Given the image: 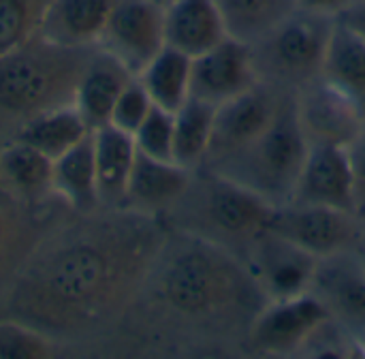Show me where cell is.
<instances>
[{"label": "cell", "instance_id": "1", "mask_svg": "<svg viewBox=\"0 0 365 359\" xmlns=\"http://www.w3.org/2000/svg\"><path fill=\"white\" fill-rule=\"evenodd\" d=\"M160 251L150 214L81 223L28 259L13 285V317L38 332L92 328L126 300Z\"/></svg>", "mask_w": 365, "mask_h": 359}, {"label": "cell", "instance_id": "2", "mask_svg": "<svg viewBox=\"0 0 365 359\" xmlns=\"http://www.w3.org/2000/svg\"><path fill=\"white\" fill-rule=\"evenodd\" d=\"M90 56L60 47L34 34L0 58V131L13 137L32 118L73 103L77 81Z\"/></svg>", "mask_w": 365, "mask_h": 359}, {"label": "cell", "instance_id": "3", "mask_svg": "<svg viewBox=\"0 0 365 359\" xmlns=\"http://www.w3.org/2000/svg\"><path fill=\"white\" fill-rule=\"evenodd\" d=\"M158 289L180 315L212 317L237 308L248 298V289L259 287L218 242L192 236L169 251Z\"/></svg>", "mask_w": 365, "mask_h": 359}, {"label": "cell", "instance_id": "4", "mask_svg": "<svg viewBox=\"0 0 365 359\" xmlns=\"http://www.w3.org/2000/svg\"><path fill=\"white\" fill-rule=\"evenodd\" d=\"M308 150L295 96H282L269 128L240 154L214 165V171L246 184L282 208L293 201Z\"/></svg>", "mask_w": 365, "mask_h": 359}, {"label": "cell", "instance_id": "5", "mask_svg": "<svg viewBox=\"0 0 365 359\" xmlns=\"http://www.w3.org/2000/svg\"><path fill=\"white\" fill-rule=\"evenodd\" d=\"M336 17L295 9L259 43L250 45L257 71L282 81L308 84L321 77Z\"/></svg>", "mask_w": 365, "mask_h": 359}, {"label": "cell", "instance_id": "6", "mask_svg": "<svg viewBox=\"0 0 365 359\" xmlns=\"http://www.w3.org/2000/svg\"><path fill=\"white\" fill-rule=\"evenodd\" d=\"M96 47L139 77L167 47L165 6L154 0H115Z\"/></svg>", "mask_w": 365, "mask_h": 359}, {"label": "cell", "instance_id": "7", "mask_svg": "<svg viewBox=\"0 0 365 359\" xmlns=\"http://www.w3.org/2000/svg\"><path fill=\"white\" fill-rule=\"evenodd\" d=\"M201 208L212 242H252L269 229L278 210L257 191L218 171H212L203 186Z\"/></svg>", "mask_w": 365, "mask_h": 359}, {"label": "cell", "instance_id": "8", "mask_svg": "<svg viewBox=\"0 0 365 359\" xmlns=\"http://www.w3.org/2000/svg\"><path fill=\"white\" fill-rule=\"evenodd\" d=\"M269 231L308 251L317 259L349 253L359 240V225L355 212L289 203L276 210Z\"/></svg>", "mask_w": 365, "mask_h": 359}, {"label": "cell", "instance_id": "9", "mask_svg": "<svg viewBox=\"0 0 365 359\" xmlns=\"http://www.w3.org/2000/svg\"><path fill=\"white\" fill-rule=\"evenodd\" d=\"M295 94L299 124L310 146L331 143L351 148V143L364 133V105L355 98L317 77L302 86Z\"/></svg>", "mask_w": 365, "mask_h": 359}, {"label": "cell", "instance_id": "10", "mask_svg": "<svg viewBox=\"0 0 365 359\" xmlns=\"http://www.w3.org/2000/svg\"><path fill=\"white\" fill-rule=\"evenodd\" d=\"M319 261L308 251L269 229L248 244V272L259 291L269 300L308 293Z\"/></svg>", "mask_w": 365, "mask_h": 359}, {"label": "cell", "instance_id": "11", "mask_svg": "<svg viewBox=\"0 0 365 359\" xmlns=\"http://www.w3.org/2000/svg\"><path fill=\"white\" fill-rule=\"evenodd\" d=\"M280 103L282 96L259 81L244 94L218 105L212 146L205 163L214 167L246 150L269 128L280 109Z\"/></svg>", "mask_w": 365, "mask_h": 359}, {"label": "cell", "instance_id": "12", "mask_svg": "<svg viewBox=\"0 0 365 359\" xmlns=\"http://www.w3.org/2000/svg\"><path fill=\"white\" fill-rule=\"evenodd\" d=\"M261 81L252 47L227 36L212 49L192 58L190 96L222 105Z\"/></svg>", "mask_w": 365, "mask_h": 359}, {"label": "cell", "instance_id": "13", "mask_svg": "<svg viewBox=\"0 0 365 359\" xmlns=\"http://www.w3.org/2000/svg\"><path fill=\"white\" fill-rule=\"evenodd\" d=\"M331 321L323 302L308 293L269 300L252 325V343L267 353H289L312 338Z\"/></svg>", "mask_w": 365, "mask_h": 359}, {"label": "cell", "instance_id": "14", "mask_svg": "<svg viewBox=\"0 0 365 359\" xmlns=\"http://www.w3.org/2000/svg\"><path fill=\"white\" fill-rule=\"evenodd\" d=\"M291 203L323 206L357 214L355 173L349 148L331 143L310 146Z\"/></svg>", "mask_w": 365, "mask_h": 359}, {"label": "cell", "instance_id": "15", "mask_svg": "<svg viewBox=\"0 0 365 359\" xmlns=\"http://www.w3.org/2000/svg\"><path fill=\"white\" fill-rule=\"evenodd\" d=\"M310 293L327 308L331 321H338L353 338L365 340V268L346 253L319 261Z\"/></svg>", "mask_w": 365, "mask_h": 359}, {"label": "cell", "instance_id": "16", "mask_svg": "<svg viewBox=\"0 0 365 359\" xmlns=\"http://www.w3.org/2000/svg\"><path fill=\"white\" fill-rule=\"evenodd\" d=\"M115 0H49L36 34L60 47L88 49L98 43Z\"/></svg>", "mask_w": 365, "mask_h": 359}, {"label": "cell", "instance_id": "17", "mask_svg": "<svg viewBox=\"0 0 365 359\" xmlns=\"http://www.w3.org/2000/svg\"><path fill=\"white\" fill-rule=\"evenodd\" d=\"M190 186V169L175 161H160L137 150L124 208L141 214H156L178 203Z\"/></svg>", "mask_w": 365, "mask_h": 359}, {"label": "cell", "instance_id": "18", "mask_svg": "<svg viewBox=\"0 0 365 359\" xmlns=\"http://www.w3.org/2000/svg\"><path fill=\"white\" fill-rule=\"evenodd\" d=\"M167 45L197 58L229 36L216 0H173L165 6Z\"/></svg>", "mask_w": 365, "mask_h": 359}, {"label": "cell", "instance_id": "19", "mask_svg": "<svg viewBox=\"0 0 365 359\" xmlns=\"http://www.w3.org/2000/svg\"><path fill=\"white\" fill-rule=\"evenodd\" d=\"M130 79L133 75L103 49L88 58L75 88L73 103L83 116L90 131L109 124L113 105Z\"/></svg>", "mask_w": 365, "mask_h": 359}, {"label": "cell", "instance_id": "20", "mask_svg": "<svg viewBox=\"0 0 365 359\" xmlns=\"http://www.w3.org/2000/svg\"><path fill=\"white\" fill-rule=\"evenodd\" d=\"M92 146L101 206L124 208L130 173L137 161L133 135L107 124L92 131Z\"/></svg>", "mask_w": 365, "mask_h": 359}, {"label": "cell", "instance_id": "21", "mask_svg": "<svg viewBox=\"0 0 365 359\" xmlns=\"http://www.w3.org/2000/svg\"><path fill=\"white\" fill-rule=\"evenodd\" d=\"M53 161L13 137L0 148V186L15 201H38L51 193Z\"/></svg>", "mask_w": 365, "mask_h": 359}, {"label": "cell", "instance_id": "22", "mask_svg": "<svg viewBox=\"0 0 365 359\" xmlns=\"http://www.w3.org/2000/svg\"><path fill=\"white\" fill-rule=\"evenodd\" d=\"M51 193L83 214H92L101 206L92 133L53 161Z\"/></svg>", "mask_w": 365, "mask_h": 359}, {"label": "cell", "instance_id": "23", "mask_svg": "<svg viewBox=\"0 0 365 359\" xmlns=\"http://www.w3.org/2000/svg\"><path fill=\"white\" fill-rule=\"evenodd\" d=\"M90 133L92 131L75 107V103H66L32 118L26 126L17 131L15 137L56 161L81 139H86Z\"/></svg>", "mask_w": 365, "mask_h": 359}, {"label": "cell", "instance_id": "24", "mask_svg": "<svg viewBox=\"0 0 365 359\" xmlns=\"http://www.w3.org/2000/svg\"><path fill=\"white\" fill-rule=\"evenodd\" d=\"M321 77L365 107V41L338 19L327 45Z\"/></svg>", "mask_w": 365, "mask_h": 359}, {"label": "cell", "instance_id": "25", "mask_svg": "<svg viewBox=\"0 0 365 359\" xmlns=\"http://www.w3.org/2000/svg\"><path fill=\"white\" fill-rule=\"evenodd\" d=\"M139 81L148 90L154 105L167 111H178L190 98L192 58L167 45L141 71Z\"/></svg>", "mask_w": 365, "mask_h": 359}, {"label": "cell", "instance_id": "26", "mask_svg": "<svg viewBox=\"0 0 365 359\" xmlns=\"http://www.w3.org/2000/svg\"><path fill=\"white\" fill-rule=\"evenodd\" d=\"M175 113V137H173V161L186 169H197L207 161L216 105L190 96Z\"/></svg>", "mask_w": 365, "mask_h": 359}, {"label": "cell", "instance_id": "27", "mask_svg": "<svg viewBox=\"0 0 365 359\" xmlns=\"http://www.w3.org/2000/svg\"><path fill=\"white\" fill-rule=\"evenodd\" d=\"M229 36L255 45L295 9L297 0H216Z\"/></svg>", "mask_w": 365, "mask_h": 359}, {"label": "cell", "instance_id": "28", "mask_svg": "<svg viewBox=\"0 0 365 359\" xmlns=\"http://www.w3.org/2000/svg\"><path fill=\"white\" fill-rule=\"evenodd\" d=\"M49 0H0V58L28 43Z\"/></svg>", "mask_w": 365, "mask_h": 359}, {"label": "cell", "instance_id": "29", "mask_svg": "<svg viewBox=\"0 0 365 359\" xmlns=\"http://www.w3.org/2000/svg\"><path fill=\"white\" fill-rule=\"evenodd\" d=\"M173 137H175V113L158 105L152 107L148 118L135 131L133 139L141 154L173 161Z\"/></svg>", "mask_w": 365, "mask_h": 359}, {"label": "cell", "instance_id": "30", "mask_svg": "<svg viewBox=\"0 0 365 359\" xmlns=\"http://www.w3.org/2000/svg\"><path fill=\"white\" fill-rule=\"evenodd\" d=\"M49 340L43 332L13 319L0 323V358L36 359L49 355Z\"/></svg>", "mask_w": 365, "mask_h": 359}, {"label": "cell", "instance_id": "31", "mask_svg": "<svg viewBox=\"0 0 365 359\" xmlns=\"http://www.w3.org/2000/svg\"><path fill=\"white\" fill-rule=\"evenodd\" d=\"M152 107H154V103H152L148 90L143 88L139 77H133L124 86V90L120 92V96H118V101L113 105L109 124L124 131V133H128V135H135V131L148 118Z\"/></svg>", "mask_w": 365, "mask_h": 359}, {"label": "cell", "instance_id": "32", "mask_svg": "<svg viewBox=\"0 0 365 359\" xmlns=\"http://www.w3.org/2000/svg\"><path fill=\"white\" fill-rule=\"evenodd\" d=\"M21 225L15 218L9 203L0 201V276L13 263V257L19 248Z\"/></svg>", "mask_w": 365, "mask_h": 359}, {"label": "cell", "instance_id": "33", "mask_svg": "<svg viewBox=\"0 0 365 359\" xmlns=\"http://www.w3.org/2000/svg\"><path fill=\"white\" fill-rule=\"evenodd\" d=\"M353 173H355V197H357V212L365 214V128L364 133L351 143L349 148Z\"/></svg>", "mask_w": 365, "mask_h": 359}, {"label": "cell", "instance_id": "34", "mask_svg": "<svg viewBox=\"0 0 365 359\" xmlns=\"http://www.w3.org/2000/svg\"><path fill=\"white\" fill-rule=\"evenodd\" d=\"M336 19L344 28H349L351 32H355L357 36H361L365 41V0H355Z\"/></svg>", "mask_w": 365, "mask_h": 359}, {"label": "cell", "instance_id": "35", "mask_svg": "<svg viewBox=\"0 0 365 359\" xmlns=\"http://www.w3.org/2000/svg\"><path fill=\"white\" fill-rule=\"evenodd\" d=\"M353 2H355V0H297V9L338 17V15H340L349 4H353Z\"/></svg>", "mask_w": 365, "mask_h": 359}, {"label": "cell", "instance_id": "36", "mask_svg": "<svg viewBox=\"0 0 365 359\" xmlns=\"http://www.w3.org/2000/svg\"><path fill=\"white\" fill-rule=\"evenodd\" d=\"M154 2H158L160 6H167V4H171L173 0H154Z\"/></svg>", "mask_w": 365, "mask_h": 359}, {"label": "cell", "instance_id": "37", "mask_svg": "<svg viewBox=\"0 0 365 359\" xmlns=\"http://www.w3.org/2000/svg\"><path fill=\"white\" fill-rule=\"evenodd\" d=\"M361 263H364V268H365V261H361Z\"/></svg>", "mask_w": 365, "mask_h": 359}]
</instances>
